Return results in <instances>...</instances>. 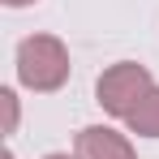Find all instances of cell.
Instances as JSON below:
<instances>
[{
	"mask_svg": "<svg viewBox=\"0 0 159 159\" xmlns=\"http://www.w3.org/2000/svg\"><path fill=\"white\" fill-rule=\"evenodd\" d=\"M17 78L30 90H60L69 82V52L56 34H30L17 43Z\"/></svg>",
	"mask_w": 159,
	"mask_h": 159,
	"instance_id": "1",
	"label": "cell"
},
{
	"mask_svg": "<svg viewBox=\"0 0 159 159\" xmlns=\"http://www.w3.org/2000/svg\"><path fill=\"white\" fill-rule=\"evenodd\" d=\"M4 159H13V155H4Z\"/></svg>",
	"mask_w": 159,
	"mask_h": 159,
	"instance_id": "8",
	"label": "cell"
},
{
	"mask_svg": "<svg viewBox=\"0 0 159 159\" xmlns=\"http://www.w3.org/2000/svg\"><path fill=\"white\" fill-rule=\"evenodd\" d=\"M9 9H22V4H34V0H4Z\"/></svg>",
	"mask_w": 159,
	"mask_h": 159,
	"instance_id": "6",
	"label": "cell"
},
{
	"mask_svg": "<svg viewBox=\"0 0 159 159\" xmlns=\"http://www.w3.org/2000/svg\"><path fill=\"white\" fill-rule=\"evenodd\" d=\"M43 159H69V155H43Z\"/></svg>",
	"mask_w": 159,
	"mask_h": 159,
	"instance_id": "7",
	"label": "cell"
},
{
	"mask_svg": "<svg viewBox=\"0 0 159 159\" xmlns=\"http://www.w3.org/2000/svg\"><path fill=\"white\" fill-rule=\"evenodd\" d=\"M0 99H4V112H9V133H13V125H17V95H13V90H0Z\"/></svg>",
	"mask_w": 159,
	"mask_h": 159,
	"instance_id": "5",
	"label": "cell"
},
{
	"mask_svg": "<svg viewBox=\"0 0 159 159\" xmlns=\"http://www.w3.org/2000/svg\"><path fill=\"white\" fill-rule=\"evenodd\" d=\"M151 90H155L151 73H146L142 65H133V60H120V65H112L103 78L95 82L99 107H103V112H112V116H125V120H129V112L142 103Z\"/></svg>",
	"mask_w": 159,
	"mask_h": 159,
	"instance_id": "2",
	"label": "cell"
},
{
	"mask_svg": "<svg viewBox=\"0 0 159 159\" xmlns=\"http://www.w3.org/2000/svg\"><path fill=\"white\" fill-rule=\"evenodd\" d=\"M73 159H138L129 146V138L107 125H86L78 133V146H73Z\"/></svg>",
	"mask_w": 159,
	"mask_h": 159,
	"instance_id": "3",
	"label": "cell"
},
{
	"mask_svg": "<svg viewBox=\"0 0 159 159\" xmlns=\"http://www.w3.org/2000/svg\"><path fill=\"white\" fill-rule=\"evenodd\" d=\"M129 129L142 133V138H159V86L129 112Z\"/></svg>",
	"mask_w": 159,
	"mask_h": 159,
	"instance_id": "4",
	"label": "cell"
}]
</instances>
